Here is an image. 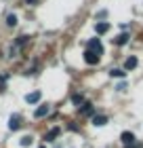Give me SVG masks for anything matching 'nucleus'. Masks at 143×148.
Segmentation results:
<instances>
[{
    "mask_svg": "<svg viewBox=\"0 0 143 148\" xmlns=\"http://www.w3.org/2000/svg\"><path fill=\"white\" fill-rule=\"evenodd\" d=\"M25 40H28V36H19V38H17V45H23Z\"/></svg>",
    "mask_w": 143,
    "mask_h": 148,
    "instance_id": "f3484780",
    "label": "nucleus"
},
{
    "mask_svg": "<svg viewBox=\"0 0 143 148\" xmlns=\"http://www.w3.org/2000/svg\"><path fill=\"white\" fill-rule=\"evenodd\" d=\"M124 74H126V72L120 70V68H112V70H110V76H112V78H124Z\"/></svg>",
    "mask_w": 143,
    "mask_h": 148,
    "instance_id": "ddd939ff",
    "label": "nucleus"
},
{
    "mask_svg": "<svg viewBox=\"0 0 143 148\" xmlns=\"http://www.w3.org/2000/svg\"><path fill=\"white\" fill-rule=\"evenodd\" d=\"M59 133H61L59 127H53V129H51L49 133H44V140H46V142H53V140H55V138L59 136Z\"/></svg>",
    "mask_w": 143,
    "mask_h": 148,
    "instance_id": "1a4fd4ad",
    "label": "nucleus"
},
{
    "mask_svg": "<svg viewBox=\"0 0 143 148\" xmlns=\"http://www.w3.org/2000/svg\"><path fill=\"white\" fill-rule=\"evenodd\" d=\"M86 51H93V53H97V55H101V53H103V45H101V40L99 38H91V40H88V49Z\"/></svg>",
    "mask_w": 143,
    "mask_h": 148,
    "instance_id": "f257e3e1",
    "label": "nucleus"
},
{
    "mask_svg": "<svg viewBox=\"0 0 143 148\" xmlns=\"http://www.w3.org/2000/svg\"><path fill=\"white\" fill-rule=\"evenodd\" d=\"M107 30H110V23H105V21H97L95 23V32H97V34H105Z\"/></svg>",
    "mask_w": 143,
    "mask_h": 148,
    "instance_id": "423d86ee",
    "label": "nucleus"
},
{
    "mask_svg": "<svg viewBox=\"0 0 143 148\" xmlns=\"http://www.w3.org/2000/svg\"><path fill=\"white\" fill-rule=\"evenodd\" d=\"M84 62H86L88 66L99 64V55H97V53H93V51H86V53H84Z\"/></svg>",
    "mask_w": 143,
    "mask_h": 148,
    "instance_id": "20e7f679",
    "label": "nucleus"
},
{
    "mask_svg": "<svg viewBox=\"0 0 143 148\" xmlns=\"http://www.w3.org/2000/svg\"><path fill=\"white\" fill-rule=\"evenodd\" d=\"M133 148H141V146H139V144H133Z\"/></svg>",
    "mask_w": 143,
    "mask_h": 148,
    "instance_id": "6ab92c4d",
    "label": "nucleus"
},
{
    "mask_svg": "<svg viewBox=\"0 0 143 148\" xmlns=\"http://www.w3.org/2000/svg\"><path fill=\"white\" fill-rule=\"evenodd\" d=\"M93 112H95L93 104H82V108H80V114H82V116H91Z\"/></svg>",
    "mask_w": 143,
    "mask_h": 148,
    "instance_id": "9b49d317",
    "label": "nucleus"
},
{
    "mask_svg": "<svg viewBox=\"0 0 143 148\" xmlns=\"http://www.w3.org/2000/svg\"><path fill=\"white\" fill-rule=\"evenodd\" d=\"M49 112H51V108H49V106H38V108H36V112H34V116H36V119H42V116H46Z\"/></svg>",
    "mask_w": 143,
    "mask_h": 148,
    "instance_id": "0eeeda50",
    "label": "nucleus"
},
{
    "mask_svg": "<svg viewBox=\"0 0 143 148\" xmlns=\"http://www.w3.org/2000/svg\"><path fill=\"white\" fill-rule=\"evenodd\" d=\"M25 2H28V4H36V0H25Z\"/></svg>",
    "mask_w": 143,
    "mask_h": 148,
    "instance_id": "a211bd4d",
    "label": "nucleus"
},
{
    "mask_svg": "<svg viewBox=\"0 0 143 148\" xmlns=\"http://www.w3.org/2000/svg\"><path fill=\"white\" fill-rule=\"evenodd\" d=\"M128 38H131L128 34H120V36H116V38H112V40H114V45L122 47V45H126V42H128Z\"/></svg>",
    "mask_w": 143,
    "mask_h": 148,
    "instance_id": "f8f14e48",
    "label": "nucleus"
},
{
    "mask_svg": "<svg viewBox=\"0 0 143 148\" xmlns=\"http://www.w3.org/2000/svg\"><path fill=\"white\" fill-rule=\"evenodd\" d=\"M120 140H122V144H124V146H133V144H137V142H135V136H133L131 131H124V133L120 136Z\"/></svg>",
    "mask_w": 143,
    "mask_h": 148,
    "instance_id": "7ed1b4c3",
    "label": "nucleus"
},
{
    "mask_svg": "<svg viewBox=\"0 0 143 148\" xmlns=\"http://www.w3.org/2000/svg\"><path fill=\"white\" fill-rule=\"evenodd\" d=\"M40 148H46V146H40Z\"/></svg>",
    "mask_w": 143,
    "mask_h": 148,
    "instance_id": "aec40b11",
    "label": "nucleus"
},
{
    "mask_svg": "<svg viewBox=\"0 0 143 148\" xmlns=\"http://www.w3.org/2000/svg\"><path fill=\"white\" fill-rule=\"evenodd\" d=\"M19 127H21V119H19V114H13V116L9 119V129L11 131H17Z\"/></svg>",
    "mask_w": 143,
    "mask_h": 148,
    "instance_id": "f03ea898",
    "label": "nucleus"
},
{
    "mask_svg": "<svg viewBox=\"0 0 143 148\" xmlns=\"http://www.w3.org/2000/svg\"><path fill=\"white\" fill-rule=\"evenodd\" d=\"M107 123V116H103V114H95L93 116V125L95 127H103Z\"/></svg>",
    "mask_w": 143,
    "mask_h": 148,
    "instance_id": "6e6552de",
    "label": "nucleus"
},
{
    "mask_svg": "<svg viewBox=\"0 0 143 148\" xmlns=\"http://www.w3.org/2000/svg\"><path fill=\"white\" fill-rule=\"evenodd\" d=\"M72 102H74V104H82V102H84V97L80 95V93H74V95H72Z\"/></svg>",
    "mask_w": 143,
    "mask_h": 148,
    "instance_id": "2eb2a0df",
    "label": "nucleus"
},
{
    "mask_svg": "<svg viewBox=\"0 0 143 148\" xmlns=\"http://www.w3.org/2000/svg\"><path fill=\"white\" fill-rule=\"evenodd\" d=\"M137 64H139V62H137V57L131 55V57H128L126 62H124V68H126V70H135V68H137Z\"/></svg>",
    "mask_w": 143,
    "mask_h": 148,
    "instance_id": "9d476101",
    "label": "nucleus"
},
{
    "mask_svg": "<svg viewBox=\"0 0 143 148\" xmlns=\"http://www.w3.org/2000/svg\"><path fill=\"white\" fill-rule=\"evenodd\" d=\"M6 25H11V28H15V25H17V17L13 15V13H11V15H6Z\"/></svg>",
    "mask_w": 143,
    "mask_h": 148,
    "instance_id": "4468645a",
    "label": "nucleus"
},
{
    "mask_svg": "<svg viewBox=\"0 0 143 148\" xmlns=\"http://www.w3.org/2000/svg\"><path fill=\"white\" fill-rule=\"evenodd\" d=\"M40 97H42V93H40V91H32V93L25 95V102H28V104H38Z\"/></svg>",
    "mask_w": 143,
    "mask_h": 148,
    "instance_id": "39448f33",
    "label": "nucleus"
},
{
    "mask_svg": "<svg viewBox=\"0 0 143 148\" xmlns=\"http://www.w3.org/2000/svg\"><path fill=\"white\" fill-rule=\"evenodd\" d=\"M32 140H34L32 136H23V138H21V146H30V144H32Z\"/></svg>",
    "mask_w": 143,
    "mask_h": 148,
    "instance_id": "dca6fc26",
    "label": "nucleus"
}]
</instances>
